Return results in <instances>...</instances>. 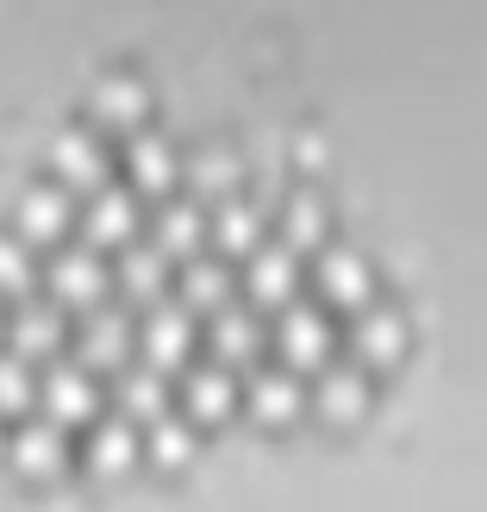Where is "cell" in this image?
<instances>
[{"mask_svg":"<svg viewBox=\"0 0 487 512\" xmlns=\"http://www.w3.org/2000/svg\"><path fill=\"white\" fill-rule=\"evenodd\" d=\"M50 288H57L63 300H100V288H107V263H100V244L94 238H75L63 244L57 256H50Z\"/></svg>","mask_w":487,"mask_h":512,"instance_id":"5b68a950","label":"cell"},{"mask_svg":"<svg viewBox=\"0 0 487 512\" xmlns=\"http://www.w3.org/2000/svg\"><path fill=\"white\" fill-rule=\"evenodd\" d=\"M132 450H138L132 413H125V406H100L88 419V463L94 469H119V463H132Z\"/></svg>","mask_w":487,"mask_h":512,"instance_id":"9c48e42d","label":"cell"},{"mask_svg":"<svg viewBox=\"0 0 487 512\" xmlns=\"http://www.w3.org/2000/svg\"><path fill=\"white\" fill-rule=\"evenodd\" d=\"M225 294H232V269H225L213 250H194V256H188V269H182V300L225 306Z\"/></svg>","mask_w":487,"mask_h":512,"instance_id":"e0dca14e","label":"cell"},{"mask_svg":"<svg viewBox=\"0 0 487 512\" xmlns=\"http://www.w3.org/2000/svg\"><path fill=\"white\" fill-rule=\"evenodd\" d=\"M50 169H57L63 182H100V169H107V144H100L94 125H63V132L50 138Z\"/></svg>","mask_w":487,"mask_h":512,"instance_id":"ba28073f","label":"cell"},{"mask_svg":"<svg viewBox=\"0 0 487 512\" xmlns=\"http://www.w3.org/2000/svg\"><path fill=\"white\" fill-rule=\"evenodd\" d=\"M194 344V319H188V300H150L144 306V319H138V350H144V363H175V356H188Z\"/></svg>","mask_w":487,"mask_h":512,"instance_id":"7a4b0ae2","label":"cell"},{"mask_svg":"<svg viewBox=\"0 0 487 512\" xmlns=\"http://www.w3.org/2000/svg\"><path fill=\"white\" fill-rule=\"evenodd\" d=\"M356 344H363L369 356H394V344H400V319L388 313V306H363V313H356Z\"/></svg>","mask_w":487,"mask_h":512,"instance_id":"d4e9b609","label":"cell"},{"mask_svg":"<svg viewBox=\"0 0 487 512\" xmlns=\"http://www.w3.org/2000/svg\"><path fill=\"white\" fill-rule=\"evenodd\" d=\"M7 344L38 356V350H57L63 344V306L50 294H19L13 313H7Z\"/></svg>","mask_w":487,"mask_h":512,"instance_id":"8992f818","label":"cell"},{"mask_svg":"<svg viewBox=\"0 0 487 512\" xmlns=\"http://www.w3.org/2000/svg\"><path fill=\"white\" fill-rule=\"evenodd\" d=\"M25 400H38V369H32V356L25 350H0V406H25Z\"/></svg>","mask_w":487,"mask_h":512,"instance_id":"7402d4cb","label":"cell"},{"mask_svg":"<svg viewBox=\"0 0 487 512\" xmlns=\"http://www.w3.org/2000/svg\"><path fill=\"white\" fill-rule=\"evenodd\" d=\"M319 219H325V213H319L313 194H288V232H294V238H313Z\"/></svg>","mask_w":487,"mask_h":512,"instance_id":"f546056e","label":"cell"},{"mask_svg":"<svg viewBox=\"0 0 487 512\" xmlns=\"http://www.w3.org/2000/svg\"><path fill=\"white\" fill-rule=\"evenodd\" d=\"M200 238V207L188 194H163V207H157V244L163 250H188Z\"/></svg>","mask_w":487,"mask_h":512,"instance_id":"ffe728a7","label":"cell"},{"mask_svg":"<svg viewBox=\"0 0 487 512\" xmlns=\"http://www.w3.org/2000/svg\"><path fill=\"white\" fill-rule=\"evenodd\" d=\"M150 456H163V463H182V456H188V419L182 413H157V419H150Z\"/></svg>","mask_w":487,"mask_h":512,"instance_id":"83f0119b","label":"cell"},{"mask_svg":"<svg viewBox=\"0 0 487 512\" xmlns=\"http://www.w3.org/2000/svg\"><path fill=\"white\" fill-rule=\"evenodd\" d=\"M163 400H169V388H163V369L157 363H144V356H138V363L119 369V406H125V413L157 419V413H169Z\"/></svg>","mask_w":487,"mask_h":512,"instance_id":"9a60e30c","label":"cell"},{"mask_svg":"<svg viewBox=\"0 0 487 512\" xmlns=\"http://www.w3.org/2000/svg\"><path fill=\"white\" fill-rule=\"evenodd\" d=\"M38 400H44L50 419H94L100 413V394H94V375H88L82 356H44Z\"/></svg>","mask_w":487,"mask_h":512,"instance_id":"6da1fadb","label":"cell"},{"mask_svg":"<svg viewBox=\"0 0 487 512\" xmlns=\"http://www.w3.org/2000/svg\"><path fill=\"white\" fill-rule=\"evenodd\" d=\"M250 394H256V406H263V413H288V406L300 400V388H294V375L281 369V363H269V369H256V375H250Z\"/></svg>","mask_w":487,"mask_h":512,"instance_id":"484cf974","label":"cell"},{"mask_svg":"<svg viewBox=\"0 0 487 512\" xmlns=\"http://www.w3.org/2000/svg\"><path fill=\"white\" fill-rule=\"evenodd\" d=\"M213 238L225 250H256V207L238 194H225L219 207H213Z\"/></svg>","mask_w":487,"mask_h":512,"instance_id":"44dd1931","label":"cell"},{"mask_svg":"<svg viewBox=\"0 0 487 512\" xmlns=\"http://www.w3.org/2000/svg\"><path fill=\"white\" fill-rule=\"evenodd\" d=\"M250 288L263 294V300H275V294H288V281H294V256H288V244H256L250 250Z\"/></svg>","mask_w":487,"mask_h":512,"instance_id":"ac0fdd59","label":"cell"},{"mask_svg":"<svg viewBox=\"0 0 487 512\" xmlns=\"http://www.w3.org/2000/svg\"><path fill=\"white\" fill-rule=\"evenodd\" d=\"M0 338H7V325H0Z\"/></svg>","mask_w":487,"mask_h":512,"instance_id":"4dcf8cb0","label":"cell"},{"mask_svg":"<svg viewBox=\"0 0 487 512\" xmlns=\"http://www.w3.org/2000/svg\"><path fill=\"white\" fill-rule=\"evenodd\" d=\"M182 394H188L194 413H225L232 406V369L219 356H194L188 375H182Z\"/></svg>","mask_w":487,"mask_h":512,"instance_id":"5bb4252c","label":"cell"},{"mask_svg":"<svg viewBox=\"0 0 487 512\" xmlns=\"http://www.w3.org/2000/svg\"><path fill=\"white\" fill-rule=\"evenodd\" d=\"M32 281V256H25V238L0 232V288H25Z\"/></svg>","mask_w":487,"mask_h":512,"instance_id":"f1b7e54d","label":"cell"},{"mask_svg":"<svg viewBox=\"0 0 487 512\" xmlns=\"http://www.w3.org/2000/svg\"><path fill=\"white\" fill-rule=\"evenodd\" d=\"M213 350H225V356H244V350H256V313L244 300H225V306H213Z\"/></svg>","mask_w":487,"mask_h":512,"instance_id":"d6986e66","label":"cell"},{"mask_svg":"<svg viewBox=\"0 0 487 512\" xmlns=\"http://www.w3.org/2000/svg\"><path fill=\"white\" fill-rule=\"evenodd\" d=\"M125 169H132L138 188H169V175H175V144L157 132V125H138V132L125 138Z\"/></svg>","mask_w":487,"mask_h":512,"instance_id":"30bf717a","label":"cell"},{"mask_svg":"<svg viewBox=\"0 0 487 512\" xmlns=\"http://www.w3.org/2000/svg\"><path fill=\"white\" fill-rule=\"evenodd\" d=\"M319 275H325V288H331V294H350V300L369 288V269H363V256H356V250H344V244H331V250H325Z\"/></svg>","mask_w":487,"mask_h":512,"instance_id":"603a6c76","label":"cell"},{"mask_svg":"<svg viewBox=\"0 0 487 512\" xmlns=\"http://www.w3.org/2000/svg\"><path fill=\"white\" fill-rule=\"evenodd\" d=\"M63 450H69V438H63V419H50V413H32V419H19L13 425V456L25 469H57L63 463Z\"/></svg>","mask_w":487,"mask_h":512,"instance_id":"8fae6325","label":"cell"},{"mask_svg":"<svg viewBox=\"0 0 487 512\" xmlns=\"http://www.w3.org/2000/svg\"><path fill=\"white\" fill-rule=\"evenodd\" d=\"M75 350H82V363H119L125 369V350H132V319H125V306L113 300H94L82 313V331H75Z\"/></svg>","mask_w":487,"mask_h":512,"instance_id":"3957f363","label":"cell"},{"mask_svg":"<svg viewBox=\"0 0 487 512\" xmlns=\"http://www.w3.org/2000/svg\"><path fill=\"white\" fill-rule=\"evenodd\" d=\"M13 219H19L25 238H57L63 219H69V182L63 175H32L13 200Z\"/></svg>","mask_w":487,"mask_h":512,"instance_id":"277c9868","label":"cell"},{"mask_svg":"<svg viewBox=\"0 0 487 512\" xmlns=\"http://www.w3.org/2000/svg\"><path fill=\"white\" fill-rule=\"evenodd\" d=\"M82 219H88V238H94V244H107V238L132 244V225H138V200H132V188H125V182H94V194H88Z\"/></svg>","mask_w":487,"mask_h":512,"instance_id":"52a82bcc","label":"cell"},{"mask_svg":"<svg viewBox=\"0 0 487 512\" xmlns=\"http://www.w3.org/2000/svg\"><path fill=\"white\" fill-rule=\"evenodd\" d=\"M94 113L100 119H138L144 113V82L132 69H100L94 75Z\"/></svg>","mask_w":487,"mask_h":512,"instance_id":"2e32d148","label":"cell"},{"mask_svg":"<svg viewBox=\"0 0 487 512\" xmlns=\"http://www.w3.org/2000/svg\"><path fill=\"white\" fill-rule=\"evenodd\" d=\"M319 400L331 406V413H350V406L363 400V369H356V363H331L319 375Z\"/></svg>","mask_w":487,"mask_h":512,"instance_id":"4316f807","label":"cell"},{"mask_svg":"<svg viewBox=\"0 0 487 512\" xmlns=\"http://www.w3.org/2000/svg\"><path fill=\"white\" fill-rule=\"evenodd\" d=\"M325 344H331L325 313H319V306H306V300H294L288 313H281V350H288L294 363H313V356H325Z\"/></svg>","mask_w":487,"mask_h":512,"instance_id":"4fadbf2b","label":"cell"},{"mask_svg":"<svg viewBox=\"0 0 487 512\" xmlns=\"http://www.w3.org/2000/svg\"><path fill=\"white\" fill-rule=\"evenodd\" d=\"M182 169H188L194 188H232V175H238V163H232V150H225V144H200Z\"/></svg>","mask_w":487,"mask_h":512,"instance_id":"cb8c5ba5","label":"cell"},{"mask_svg":"<svg viewBox=\"0 0 487 512\" xmlns=\"http://www.w3.org/2000/svg\"><path fill=\"white\" fill-rule=\"evenodd\" d=\"M163 269H169V250L157 238H132V244H119V281L132 294L144 300H157L163 294Z\"/></svg>","mask_w":487,"mask_h":512,"instance_id":"7c38bea8","label":"cell"}]
</instances>
